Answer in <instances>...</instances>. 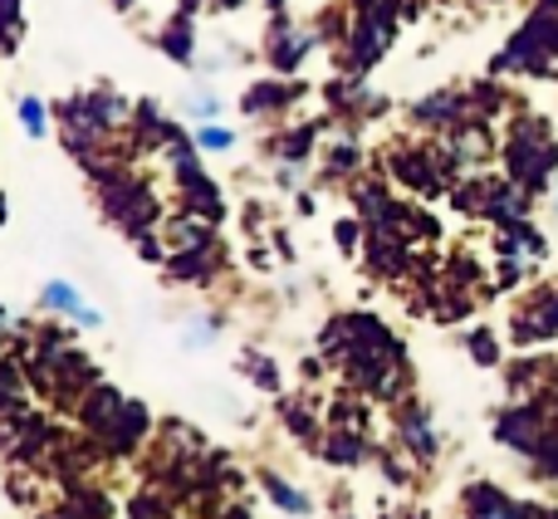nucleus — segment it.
<instances>
[{"instance_id":"nucleus-1","label":"nucleus","mask_w":558,"mask_h":519,"mask_svg":"<svg viewBox=\"0 0 558 519\" xmlns=\"http://www.w3.org/2000/svg\"><path fill=\"white\" fill-rule=\"evenodd\" d=\"M45 309H59V314H74L78 324H98V314L84 304V299L74 294V289L64 285V279H54V285H45Z\"/></svg>"},{"instance_id":"nucleus-2","label":"nucleus","mask_w":558,"mask_h":519,"mask_svg":"<svg viewBox=\"0 0 558 519\" xmlns=\"http://www.w3.org/2000/svg\"><path fill=\"white\" fill-rule=\"evenodd\" d=\"M20 123H25L29 137H39L45 133V104H39V98H25V104H20Z\"/></svg>"},{"instance_id":"nucleus-3","label":"nucleus","mask_w":558,"mask_h":519,"mask_svg":"<svg viewBox=\"0 0 558 519\" xmlns=\"http://www.w3.org/2000/svg\"><path fill=\"white\" fill-rule=\"evenodd\" d=\"M196 143H202V147H226V143H231V133H221V128H202V133H196Z\"/></svg>"}]
</instances>
